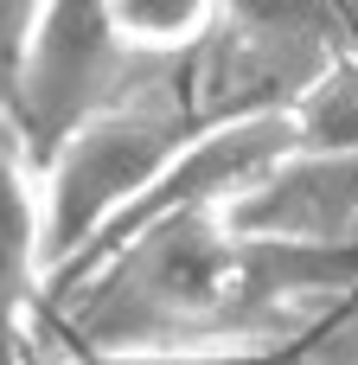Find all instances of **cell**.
Here are the masks:
<instances>
[{"instance_id": "obj_1", "label": "cell", "mask_w": 358, "mask_h": 365, "mask_svg": "<svg viewBox=\"0 0 358 365\" xmlns=\"http://www.w3.org/2000/svg\"><path fill=\"white\" fill-rule=\"evenodd\" d=\"M179 128L154 109H102L77 122L38 180V231H45V263L83 257L109 225H122L160 173L179 160Z\"/></svg>"}, {"instance_id": "obj_2", "label": "cell", "mask_w": 358, "mask_h": 365, "mask_svg": "<svg viewBox=\"0 0 358 365\" xmlns=\"http://www.w3.org/2000/svg\"><path fill=\"white\" fill-rule=\"evenodd\" d=\"M224 231L275 250H339L358 225V148H301L250 192L218 205Z\"/></svg>"}, {"instance_id": "obj_3", "label": "cell", "mask_w": 358, "mask_h": 365, "mask_svg": "<svg viewBox=\"0 0 358 365\" xmlns=\"http://www.w3.org/2000/svg\"><path fill=\"white\" fill-rule=\"evenodd\" d=\"M45 269V231H38V186L26 173V148L0 109V365L13 359L19 314L32 295V276Z\"/></svg>"}, {"instance_id": "obj_4", "label": "cell", "mask_w": 358, "mask_h": 365, "mask_svg": "<svg viewBox=\"0 0 358 365\" xmlns=\"http://www.w3.org/2000/svg\"><path fill=\"white\" fill-rule=\"evenodd\" d=\"M224 0H102V32L122 51H186L218 26Z\"/></svg>"}, {"instance_id": "obj_5", "label": "cell", "mask_w": 358, "mask_h": 365, "mask_svg": "<svg viewBox=\"0 0 358 365\" xmlns=\"http://www.w3.org/2000/svg\"><path fill=\"white\" fill-rule=\"evenodd\" d=\"M70 365H295V359L263 353V346H122V353H83Z\"/></svg>"}, {"instance_id": "obj_6", "label": "cell", "mask_w": 358, "mask_h": 365, "mask_svg": "<svg viewBox=\"0 0 358 365\" xmlns=\"http://www.w3.org/2000/svg\"><path fill=\"white\" fill-rule=\"evenodd\" d=\"M6 13H13V0H0V71H6V45H13V38H6V26H13Z\"/></svg>"}]
</instances>
